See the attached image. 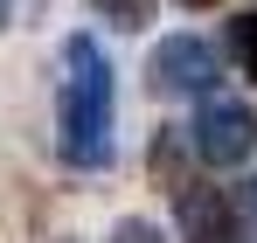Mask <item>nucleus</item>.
<instances>
[{
  "label": "nucleus",
  "instance_id": "1",
  "mask_svg": "<svg viewBox=\"0 0 257 243\" xmlns=\"http://www.w3.org/2000/svg\"><path fill=\"white\" fill-rule=\"evenodd\" d=\"M118 97H111V63L90 35H70L63 56H56V153L77 167V174H97L111 167L118 139Z\"/></svg>",
  "mask_w": 257,
  "mask_h": 243
},
{
  "label": "nucleus",
  "instance_id": "2",
  "mask_svg": "<svg viewBox=\"0 0 257 243\" xmlns=\"http://www.w3.org/2000/svg\"><path fill=\"white\" fill-rule=\"evenodd\" d=\"M188 146H195V160L222 174V167H243L257 153V111L243 97H229V90H209V97H195V118H188Z\"/></svg>",
  "mask_w": 257,
  "mask_h": 243
},
{
  "label": "nucleus",
  "instance_id": "3",
  "mask_svg": "<svg viewBox=\"0 0 257 243\" xmlns=\"http://www.w3.org/2000/svg\"><path fill=\"white\" fill-rule=\"evenodd\" d=\"M146 83H153V97H209L222 90V56L202 35H167L146 56Z\"/></svg>",
  "mask_w": 257,
  "mask_h": 243
},
{
  "label": "nucleus",
  "instance_id": "4",
  "mask_svg": "<svg viewBox=\"0 0 257 243\" xmlns=\"http://www.w3.org/2000/svg\"><path fill=\"white\" fill-rule=\"evenodd\" d=\"M174 208H181V243H250L243 222H236V208L222 202L215 188H202V181H181Z\"/></svg>",
  "mask_w": 257,
  "mask_h": 243
},
{
  "label": "nucleus",
  "instance_id": "5",
  "mask_svg": "<svg viewBox=\"0 0 257 243\" xmlns=\"http://www.w3.org/2000/svg\"><path fill=\"white\" fill-rule=\"evenodd\" d=\"M229 56H236V70H243V77L257 83V7L229 21Z\"/></svg>",
  "mask_w": 257,
  "mask_h": 243
},
{
  "label": "nucleus",
  "instance_id": "6",
  "mask_svg": "<svg viewBox=\"0 0 257 243\" xmlns=\"http://www.w3.org/2000/svg\"><path fill=\"white\" fill-rule=\"evenodd\" d=\"M90 7H97L111 28H146V21H153V0H90Z\"/></svg>",
  "mask_w": 257,
  "mask_h": 243
},
{
  "label": "nucleus",
  "instance_id": "7",
  "mask_svg": "<svg viewBox=\"0 0 257 243\" xmlns=\"http://www.w3.org/2000/svg\"><path fill=\"white\" fill-rule=\"evenodd\" d=\"M104 243H167V236H160L153 222H139V215H125V222H118V229H111Z\"/></svg>",
  "mask_w": 257,
  "mask_h": 243
},
{
  "label": "nucleus",
  "instance_id": "8",
  "mask_svg": "<svg viewBox=\"0 0 257 243\" xmlns=\"http://www.w3.org/2000/svg\"><path fill=\"white\" fill-rule=\"evenodd\" d=\"M181 7H209V0H181Z\"/></svg>",
  "mask_w": 257,
  "mask_h": 243
},
{
  "label": "nucleus",
  "instance_id": "9",
  "mask_svg": "<svg viewBox=\"0 0 257 243\" xmlns=\"http://www.w3.org/2000/svg\"><path fill=\"white\" fill-rule=\"evenodd\" d=\"M0 14H7V0H0Z\"/></svg>",
  "mask_w": 257,
  "mask_h": 243
}]
</instances>
